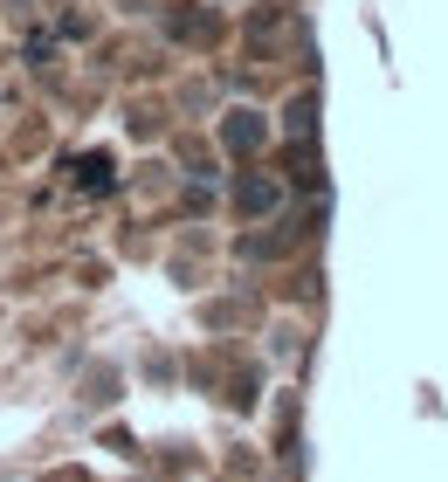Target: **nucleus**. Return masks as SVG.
Instances as JSON below:
<instances>
[{
  "label": "nucleus",
  "mask_w": 448,
  "mask_h": 482,
  "mask_svg": "<svg viewBox=\"0 0 448 482\" xmlns=\"http://www.w3.org/2000/svg\"><path fill=\"white\" fill-rule=\"evenodd\" d=\"M242 207H248V214H269V207H276V187H269V179H248V187H242Z\"/></svg>",
  "instance_id": "f257e3e1"
},
{
  "label": "nucleus",
  "mask_w": 448,
  "mask_h": 482,
  "mask_svg": "<svg viewBox=\"0 0 448 482\" xmlns=\"http://www.w3.org/2000/svg\"><path fill=\"white\" fill-rule=\"evenodd\" d=\"M228 145H234V152H248V145H263V125H255V118L242 110V118L228 125Z\"/></svg>",
  "instance_id": "f03ea898"
}]
</instances>
